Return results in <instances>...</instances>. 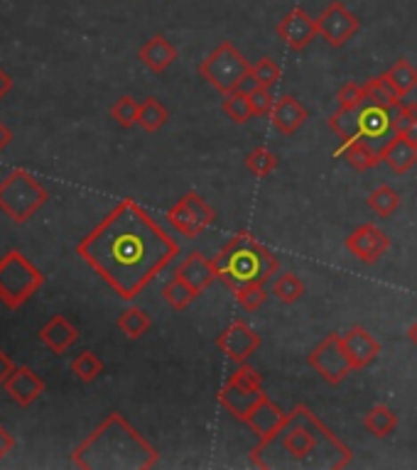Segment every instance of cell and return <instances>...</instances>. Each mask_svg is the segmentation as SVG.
<instances>
[{
  "mask_svg": "<svg viewBox=\"0 0 417 470\" xmlns=\"http://www.w3.org/2000/svg\"><path fill=\"white\" fill-rule=\"evenodd\" d=\"M177 253L175 238L133 199H123L77 245L81 260L126 302H133Z\"/></svg>",
  "mask_w": 417,
  "mask_h": 470,
  "instance_id": "6da1fadb",
  "label": "cell"
},
{
  "mask_svg": "<svg viewBox=\"0 0 417 470\" xmlns=\"http://www.w3.org/2000/svg\"><path fill=\"white\" fill-rule=\"evenodd\" d=\"M250 463L258 468H327L351 466V450L337 434L324 426L307 404L288 411L285 421L250 450Z\"/></svg>",
  "mask_w": 417,
  "mask_h": 470,
  "instance_id": "7a4b0ae2",
  "label": "cell"
},
{
  "mask_svg": "<svg viewBox=\"0 0 417 470\" xmlns=\"http://www.w3.org/2000/svg\"><path fill=\"white\" fill-rule=\"evenodd\" d=\"M71 463L84 470H150L158 466V450L113 411L74 449Z\"/></svg>",
  "mask_w": 417,
  "mask_h": 470,
  "instance_id": "3957f363",
  "label": "cell"
},
{
  "mask_svg": "<svg viewBox=\"0 0 417 470\" xmlns=\"http://www.w3.org/2000/svg\"><path fill=\"white\" fill-rule=\"evenodd\" d=\"M211 263L217 277L231 292L243 284H266L280 267L278 257L249 231H239L229 238V243L221 247L217 257H211Z\"/></svg>",
  "mask_w": 417,
  "mask_h": 470,
  "instance_id": "277c9868",
  "label": "cell"
},
{
  "mask_svg": "<svg viewBox=\"0 0 417 470\" xmlns=\"http://www.w3.org/2000/svg\"><path fill=\"white\" fill-rule=\"evenodd\" d=\"M47 189L28 169H12L5 179H0V211L12 218V223H28L47 204Z\"/></svg>",
  "mask_w": 417,
  "mask_h": 470,
  "instance_id": "5b68a950",
  "label": "cell"
},
{
  "mask_svg": "<svg viewBox=\"0 0 417 470\" xmlns=\"http://www.w3.org/2000/svg\"><path fill=\"white\" fill-rule=\"evenodd\" d=\"M45 287V272L20 253L11 250L0 257V302L8 309H20Z\"/></svg>",
  "mask_w": 417,
  "mask_h": 470,
  "instance_id": "8992f818",
  "label": "cell"
},
{
  "mask_svg": "<svg viewBox=\"0 0 417 470\" xmlns=\"http://www.w3.org/2000/svg\"><path fill=\"white\" fill-rule=\"evenodd\" d=\"M268 394L263 390V377L256 368H250L249 362H241L239 370L231 375L226 385L221 387L217 400L224 409L229 411L233 419L246 421L250 411L258 407L260 401Z\"/></svg>",
  "mask_w": 417,
  "mask_h": 470,
  "instance_id": "52a82bcc",
  "label": "cell"
},
{
  "mask_svg": "<svg viewBox=\"0 0 417 470\" xmlns=\"http://www.w3.org/2000/svg\"><path fill=\"white\" fill-rule=\"evenodd\" d=\"M250 69H253V64L241 54L239 49L233 47L231 42H221L219 47L211 49V54L199 64V74L219 93L226 96L231 91H236L239 81L246 74H250Z\"/></svg>",
  "mask_w": 417,
  "mask_h": 470,
  "instance_id": "ba28073f",
  "label": "cell"
},
{
  "mask_svg": "<svg viewBox=\"0 0 417 470\" xmlns=\"http://www.w3.org/2000/svg\"><path fill=\"white\" fill-rule=\"evenodd\" d=\"M307 362L312 370H317V375H322V380L334 385V387L341 385L351 372L356 370L351 358H348L347 348H344L341 336H337V333H329L327 338L309 352Z\"/></svg>",
  "mask_w": 417,
  "mask_h": 470,
  "instance_id": "9c48e42d",
  "label": "cell"
},
{
  "mask_svg": "<svg viewBox=\"0 0 417 470\" xmlns=\"http://www.w3.org/2000/svg\"><path fill=\"white\" fill-rule=\"evenodd\" d=\"M214 208L197 194V191H187L179 199L177 204L168 211V221L179 235H184L189 240H194L214 223Z\"/></svg>",
  "mask_w": 417,
  "mask_h": 470,
  "instance_id": "30bf717a",
  "label": "cell"
},
{
  "mask_svg": "<svg viewBox=\"0 0 417 470\" xmlns=\"http://www.w3.org/2000/svg\"><path fill=\"white\" fill-rule=\"evenodd\" d=\"M319 35L327 39L329 47H344L361 28V20L344 5V3H329L327 10L317 18Z\"/></svg>",
  "mask_w": 417,
  "mask_h": 470,
  "instance_id": "8fae6325",
  "label": "cell"
},
{
  "mask_svg": "<svg viewBox=\"0 0 417 470\" xmlns=\"http://www.w3.org/2000/svg\"><path fill=\"white\" fill-rule=\"evenodd\" d=\"M217 345L229 355L231 362L241 365V362H246L253 352L258 351L260 336L250 328L249 323L236 319V321H231L229 326L221 331V336L217 338Z\"/></svg>",
  "mask_w": 417,
  "mask_h": 470,
  "instance_id": "7c38bea8",
  "label": "cell"
},
{
  "mask_svg": "<svg viewBox=\"0 0 417 470\" xmlns=\"http://www.w3.org/2000/svg\"><path fill=\"white\" fill-rule=\"evenodd\" d=\"M275 32H278V37L288 42V47L292 52H305L319 35V25L317 20L309 18L307 10L298 5V8H292L285 18L280 20Z\"/></svg>",
  "mask_w": 417,
  "mask_h": 470,
  "instance_id": "4fadbf2b",
  "label": "cell"
},
{
  "mask_svg": "<svg viewBox=\"0 0 417 470\" xmlns=\"http://www.w3.org/2000/svg\"><path fill=\"white\" fill-rule=\"evenodd\" d=\"M388 247H390V238L373 223H364L347 238L348 253L366 264L378 263L388 253Z\"/></svg>",
  "mask_w": 417,
  "mask_h": 470,
  "instance_id": "5bb4252c",
  "label": "cell"
},
{
  "mask_svg": "<svg viewBox=\"0 0 417 470\" xmlns=\"http://www.w3.org/2000/svg\"><path fill=\"white\" fill-rule=\"evenodd\" d=\"M3 387L12 401H18L20 407H30L32 401L40 400V394L45 392V382L32 368L22 365V368H15V372L5 380Z\"/></svg>",
  "mask_w": 417,
  "mask_h": 470,
  "instance_id": "9a60e30c",
  "label": "cell"
},
{
  "mask_svg": "<svg viewBox=\"0 0 417 470\" xmlns=\"http://www.w3.org/2000/svg\"><path fill=\"white\" fill-rule=\"evenodd\" d=\"M378 152H380V159L390 166V172L396 174H407L417 165V142H413L403 133H393Z\"/></svg>",
  "mask_w": 417,
  "mask_h": 470,
  "instance_id": "2e32d148",
  "label": "cell"
},
{
  "mask_svg": "<svg viewBox=\"0 0 417 470\" xmlns=\"http://www.w3.org/2000/svg\"><path fill=\"white\" fill-rule=\"evenodd\" d=\"M341 341H344V348H347L348 358H351L356 370L368 368V365L380 355V343H378L376 338L371 336V331L364 328V326L348 328V331L341 336Z\"/></svg>",
  "mask_w": 417,
  "mask_h": 470,
  "instance_id": "e0dca14e",
  "label": "cell"
},
{
  "mask_svg": "<svg viewBox=\"0 0 417 470\" xmlns=\"http://www.w3.org/2000/svg\"><path fill=\"white\" fill-rule=\"evenodd\" d=\"M268 118L280 135H295L299 127L309 120V113L307 108L302 106L292 93H285V96L275 101L273 113H270Z\"/></svg>",
  "mask_w": 417,
  "mask_h": 470,
  "instance_id": "ac0fdd59",
  "label": "cell"
},
{
  "mask_svg": "<svg viewBox=\"0 0 417 470\" xmlns=\"http://www.w3.org/2000/svg\"><path fill=\"white\" fill-rule=\"evenodd\" d=\"M138 59L152 74H165L177 61V49L165 35H155L138 49Z\"/></svg>",
  "mask_w": 417,
  "mask_h": 470,
  "instance_id": "d6986e66",
  "label": "cell"
},
{
  "mask_svg": "<svg viewBox=\"0 0 417 470\" xmlns=\"http://www.w3.org/2000/svg\"><path fill=\"white\" fill-rule=\"evenodd\" d=\"M40 341L45 343L54 355H64L74 343L79 341V331H77V326H71V323L67 321V316L57 313V316H52L50 321L40 328Z\"/></svg>",
  "mask_w": 417,
  "mask_h": 470,
  "instance_id": "ffe728a7",
  "label": "cell"
},
{
  "mask_svg": "<svg viewBox=\"0 0 417 470\" xmlns=\"http://www.w3.org/2000/svg\"><path fill=\"white\" fill-rule=\"evenodd\" d=\"M177 274L197 294L208 289L214 280H219V277H217V270H214V263H211L208 257H204L201 253H189L187 257H184V263L179 264Z\"/></svg>",
  "mask_w": 417,
  "mask_h": 470,
  "instance_id": "44dd1931",
  "label": "cell"
},
{
  "mask_svg": "<svg viewBox=\"0 0 417 470\" xmlns=\"http://www.w3.org/2000/svg\"><path fill=\"white\" fill-rule=\"evenodd\" d=\"M396 133V110L378 106L361 108V135L364 140H383Z\"/></svg>",
  "mask_w": 417,
  "mask_h": 470,
  "instance_id": "7402d4cb",
  "label": "cell"
},
{
  "mask_svg": "<svg viewBox=\"0 0 417 470\" xmlns=\"http://www.w3.org/2000/svg\"><path fill=\"white\" fill-rule=\"evenodd\" d=\"M285 417H288V414L280 409L278 404L270 400V397H266V400L260 401L256 409L250 411L243 424H246V426H249V429L253 431V434H256V436H258V441H260V439H266V436H270L273 431L278 429L280 424L285 421Z\"/></svg>",
  "mask_w": 417,
  "mask_h": 470,
  "instance_id": "603a6c76",
  "label": "cell"
},
{
  "mask_svg": "<svg viewBox=\"0 0 417 470\" xmlns=\"http://www.w3.org/2000/svg\"><path fill=\"white\" fill-rule=\"evenodd\" d=\"M364 93H366L368 106L386 108V110H397L403 106V96L397 93L396 86L386 78V74L380 77H371L364 84Z\"/></svg>",
  "mask_w": 417,
  "mask_h": 470,
  "instance_id": "cb8c5ba5",
  "label": "cell"
},
{
  "mask_svg": "<svg viewBox=\"0 0 417 470\" xmlns=\"http://www.w3.org/2000/svg\"><path fill=\"white\" fill-rule=\"evenodd\" d=\"M329 127L341 142L364 140L361 135V108H339L329 116Z\"/></svg>",
  "mask_w": 417,
  "mask_h": 470,
  "instance_id": "d4e9b609",
  "label": "cell"
},
{
  "mask_svg": "<svg viewBox=\"0 0 417 470\" xmlns=\"http://www.w3.org/2000/svg\"><path fill=\"white\" fill-rule=\"evenodd\" d=\"M339 155L344 157V159H347L348 165L354 166L356 172H368V169L378 166V162H383V159H380V152L368 145V140L344 142V147L339 150Z\"/></svg>",
  "mask_w": 417,
  "mask_h": 470,
  "instance_id": "484cf974",
  "label": "cell"
},
{
  "mask_svg": "<svg viewBox=\"0 0 417 470\" xmlns=\"http://www.w3.org/2000/svg\"><path fill=\"white\" fill-rule=\"evenodd\" d=\"M364 426H366L368 434H373L376 439H386L397 426L396 411L390 409L388 404H376V407H371L366 417H364Z\"/></svg>",
  "mask_w": 417,
  "mask_h": 470,
  "instance_id": "4316f807",
  "label": "cell"
},
{
  "mask_svg": "<svg viewBox=\"0 0 417 470\" xmlns=\"http://www.w3.org/2000/svg\"><path fill=\"white\" fill-rule=\"evenodd\" d=\"M386 78L396 86V91L403 98L417 88V69L407 59H397L396 64L386 71Z\"/></svg>",
  "mask_w": 417,
  "mask_h": 470,
  "instance_id": "83f0119b",
  "label": "cell"
},
{
  "mask_svg": "<svg viewBox=\"0 0 417 470\" xmlns=\"http://www.w3.org/2000/svg\"><path fill=\"white\" fill-rule=\"evenodd\" d=\"M169 120L168 108L159 103L158 98H145L140 103V116H138V126L145 130V133H158L159 127L165 126Z\"/></svg>",
  "mask_w": 417,
  "mask_h": 470,
  "instance_id": "f1b7e54d",
  "label": "cell"
},
{
  "mask_svg": "<svg viewBox=\"0 0 417 470\" xmlns=\"http://www.w3.org/2000/svg\"><path fill=\"white\" fill-rule=\"evenodd\" d=\"M162 296H165V302L175 309V312H184L189 304L197 299L199 294L189 287L179 274H175V280H169L168 284H165V289H162Z\"/></svg>",
  "mask_w": 417,
  "mask_h": 470,
  "instance_id": "f546056e",
  "label": "cell"
},
{
  "mask_svg": "<svg viewBox=\"0 0 417 470\" xmlns=\"http://www.w3.org/2000/svg\"><path fill=\"white\" fill-rule=\"evenodd\" d=\"M119 328L128 338H140V336H145L152 328V321H150L148 312H143L140 306H128L126 312H120Z\"/></svg>",
  "mask_w": 417,
  "mask_h": 470,
  "instance_id": "4dcf8cb0",
  "label": "cell"
},
{
  "mask_svg": "<svg viewBox=\"0 0 417 470\" xmlns=\"http://www.w3.org/2000/svg\"><path fill=\"white\" fill-rule=\"evenodd\" d=\"M368 208L376 215H380V218H388V215H393L400 208V194L388 184L378 186L376 191L368 194Z\"/></svg>",
  "mask_w": 417,
  "mask_h": 470,
  "instance_id": "1f68e13d",
  "label": "cell"
},
{
  "mask_svg": "<svg viewBox=\"0 0 417 470\" xmlns=\"http://www.w3.org/2000/svg\"><path fill=\"white\" fill-rule=\"evenodd\" d=\"M273 294L282 304H295L305 296V282L295 272H282L273 284Z\"/></svg>",
  "mask_w": 417,
  "mask_h": 470,
  "instance_id": "d6a6232c",
  "label": "cell"
},
{
  "mask_svg": "<svg viewBox=\"0 0 417 470\" xmlns=\"http://www.w3.org/2000/svg\"><path fill=\"white\" fill-rule=\"evenodd\" d=\"M221 108H224V113L236 123V126H246L250 118L253 116V108H250L249 96H243V93H236V91H231L224 96L221 101Z\"/></svg>",
  "mask_w": 417,
  "mask_h": 470,
  "instance_id": "836d02e7",
  "label": "cell"
},
{
  "mask_svg": "<svg viewBox=\"0 0 417 470\" xmlns=\"http://www.w3.org/2000/svg\"><path fill=\"white\" fill-rule=\"evenodd\" d=\"M246 166L253 176H270L275 169H278V157L270 152L268 147H256L246 155Z\"/></svg>",
  "mask_w": 417,
  "mask_h": 470,
  "instance_id": "e575fe53",
  "label": "cell"
},
{
  "mask_svg": "<svg viewBox=\"0 0 417 470\" xmlns=\"http://www.w3.org/2000/svg\"><path fill=\"white\" fill-rule=\"evenodd\" d=\"M71 372L79 377L81 382H94L103 372V362L96 352L81 351L74 361H71Z\"/></svg>",
  "mask_w": 417,
  "mask_h": 470,
  "instance_id": "d590c367",
  "label": "cell"
},
{
  "mask_svg": "<svg viewBox=\"0 0 417 470\" xmlns=\"http://www.w3.org/2000/svg\"><path fill=\"white\" fill-rule=\"evenodd\" d=\"M140 103L133 96H120L113 106H110V118L119 123L123 130H130L133 126H138Z\"/></svg>",
  "mask_w": 417,
  "mask_h": 470,
  "instance_id": "8d00e7d4",
  "label": "cell"
},
{
  "mask_svg": "<svg viewBox=\"0 0 417 470\" xmlns=\"http://www.w3.org/2000/svg\"><path fill=\"white\" fill-rule=\"evenodd\" d=\"M236 302L239 306H243L246 312H256L263 304L268 302V292H266V284H243L236 289Z\"/></svg>",
  "mask_w": 417,
  "mask_h": 470,
  "instance_id": "74e56055",
  "label": "cell"
},
{
  "mask_svg": "<svg viewBox=\"0 0 417 470\" xmlns=\"http://www.w3.org/2000/svg\"><path fill=\"white\" fill-rule=\"evenodd\" d=\"M396 133H403L417 142V103H403L396 110Z\"/></svg>",
  "mask_w": 417,
  "mask_h": 470,
  "instance_id": "f35d334b",
  "label": "cell"
},
{
  "mask_svg": "<svg viewBox=\"0 0 417 470\" xmlns=\"http://www.w3.org/2000/svg\"><path fill=\"white\" fill-rule=\"evenodd\" d=\"M253 77L258 78V84L260 86H266V88H273L275 84L280 81V77H282V71H280L278 67V61H273L270 57H263L258 59L256 64H253Z\"/></svg>",
  "mask_w": 417,
  "mask_h": 470,
  "instance_id": "ab89813d",
  "label": "cell"
},
{
  "mask_svg": "<svg viewBox=\"0 0 417 470\" xmlns=\"http://www.w3.org/2000/svg\"><path fill=\"white\" fill-rule=\"evenodd\" d=\"M337 101L339 108H364L366 106L364 86H358V84H344V86L339 88Z\"/></svg>",
  "mask_w": 417,
  "mask_h": 470,
  "instance_id": "60d3db41",
  "label": "cell"
},
{
  "mask_svg": "<svg viewBox=\"0 0 417 470\" xmlns=\"http://www.w3.org/2000/svg\"><path fill=\"white\" fill-rule=\"evenodd\" d=\"M250 108H253V116H270L273 113V106H275V98L270 93V88L258 86L253 93L249 96Z\"/></svg>",
  "mask_w": 417,
  "mask_h": 470,
  "instance_id": "b9f144b4",
  "label": "cell"
},
{
  "mask_svg": "<svg viewBox=\"0 0 417 470\" xmlns=\"http://www.w3.org/2000/svg\"><path fill=\"white\" fill-rule=\"evenodd\" d=\"M15 449V439H12V434L3 424H0V460L8 458V453H12Z\"/></svg>",
  "mask_w": 417,
  "mask_h": 470,
  "instance_id": "7bdbcfd3",
  "label": "cell"
},
{
  "mask_svg": "<svg viewBox=\"0 0 417 470\" xmlns=\"http://www.w3.org/2000/svg\"><path fill=\"white\" fill-rule=\"evenodd\" d=\"M15 372V362L11 361V355L5 351H0V385H5V380Z\"/></svg>",
  "mask_w": 417,
  "mask_h": 470,
  "instance_id": "ee69618b",
  "label": "cell"
},
{
  "mask_svg": "<svg viewBox=\"0 0 417 470\" xmlns=\"http://www.w3.org/2000/svg\"><path fill=\"white\" fill-rule=\"evenodd\" d=\"M258 86H260L258 78L253 77V71H250V74H246V77H243L239 81V86H236V93H243V96H250V93H253V91H256V88H258Z\"/></svg>",
  "mask_w": 417,
  "mask_h": 470,
  "instance_id": "f6af8a7d",
  "label": "cell"
},
{
  "mask_svg": "<svg viewBox=\"0 0 417 470\" xmlns=\"http://www.w3.org/2000/svg\"><path fill=\"white\" fill-rule=\"evenodd\" d=\"M11 88H12V77L11 74H5V71L0 69V101L11 93Z\"/></svg>",
  "mask_w": 417,
  "mask_h": 470,
  "instance_id": "bcb514c9",
  "label": "cell"
},
{
  "mask_svg": "<svg viewBox=\"0 0 417 470\" xmlns=\"http://www.w3.org/2000/svg\"><path fill=\"white\" fill-rule=\"evenodd\" d=\"M12 142V133H11V127L5 126L3 120H0V152L5 150V147L11 145Z\"/></svg>",
  "mask_w": 417,
  "mask_h": 470,
  "instance_id": "7dc6e473",
  "label": "cell"
},
{
  "mask_svg": "<svg viewBox=\"0 0 417 470\" xmlns=\"http://www.w3.org/2000/svg\"><path fill=\"white\" fill-rule=\"evenodd\" d=\"M407 336H410V341H413L417 345V321L413 323V326H410V331H407Z\"/></svg>",
  "mask_w": 417,
  "mask_h": 470,
  "instance_id": "c3c4849f",
  "label": "cell"
}]
</instances>
